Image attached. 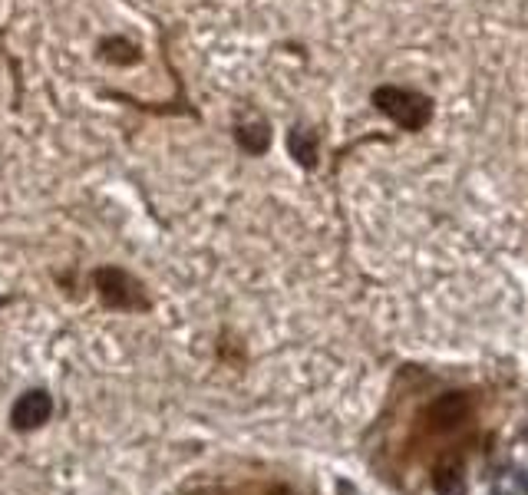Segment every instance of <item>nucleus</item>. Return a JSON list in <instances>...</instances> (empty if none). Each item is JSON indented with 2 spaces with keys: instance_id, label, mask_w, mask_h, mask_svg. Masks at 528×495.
Returning <instances> with one entry per match:
<instances>
[{
  "instance_id": "1",
  "label": "nucleus",
  "mask_w": 528,
  "mask_h": 495,
  "mask_svg": "<svg viewBox=\"0 0 528 495\" xmlns=\"http://www.w3.org/2000/svg\"><path fill=\"white\" fill-rule=\"evenodd\" d=\"M89 281H93V291L103 301V307H109V311H119V314H145L153 307L143 281L119 265L93 267Z\"/></svg>"
},
{
  "instance_id": "2",
  "label": "nucleus",
  "mask_w": 528,
  "mask_h": 495,
  "mask_svg": "<svg viewBox=\"0 0 528 495\" xmlns=\"http://www.w3.org/2000/svg\"><path fill=\"white\" fill-rule=\"evenodd\" d=\"M370 103L376 106V113H384L403 133H422L432 119V99L426 93H420V89H413V86L396 83L376 86Z\"/></svg>"
},
{
  "instance_id": "3",
  "label": "nucleus",
  "mask_w": 528,
  "mask_h": 495,
  "mask_svg": "<svg viewBox=\"0 0 528 495\" xmlns=\"http://www.w3.org/2000/svg\"><path fill=\"white\" fill-rule=\"evenodd\" d=\"M93 57L113 70H133L145 60V50H143V43L133 40L129 33H103V37L93 43Z\"/></svg>"
},
{
  "instance_id": "4",
  "label": "nucleus",
  "mask_w": 528,
  "mask_h": 495,
  "mask_svg": "<svg viewBox=\"0 0 528 495\" xmlns=\"http://www.w3.org/2000/svg\"><path fill=\"white\" fill-rule=\"evenodd\" d=\"M50 416H53V397L47 390L20 393L17 403L10 406V426L17 433H30V429L43 426Z\"/></svg>"
},
{
  "instance_id": "5",
  "label": "nucleus",
  "mask_w": 528,
  "mask_h": 495,
  "mask_svg": "<svg viewBox=\"0 0 528 495\" xmlns=\"http://www.w3.org/2000/svg\"><path fill=\"white\" fill-rule=\"evenodd\" d=\"M231 135H235V143H238V149L245 155H264L271 149V123L268 119H261V116H255V119H241V123L231 126Z\"/></svg>"
},
{
  "instance_id": "6",
  "label": "nucleus",
  "mask_w": 528,
  "mask_h": 495,
  "mask_svg": "<svg viewBox=\"0 0 528 495\" xmlns=\"http://www.w3.org/2000/svg\"><path fill=\"white\" fill-rule=\"evenodd\" d=\"M466 413H469V397L466 393H446L440 400H432V406L426 410V419L436 429H452L466 419Z\"/></svg>"
},
{
  "instance_id": "7",
  "label": "nucleus",
  "mask_w": 528,
  "mask_h": 495,
  "mask_svg": "<svg viewBox=\"0 0 528 495\" xmlns=\"http://www.w3.org/2000/svg\"><path fill=\"white\" fill-rule=\"evenodd\" d=\"M288 153H291V159L301 165V169H314L317 155H320V139H317L314 129L294 126V129L288 133Z\"/></svg>"
},
{
  "instance_id": "8",
  "label": "nucleus",
  "mask_w": 528,
  "mask_h": 495,
  "mask_svg": "<svg viewBox=\"0 0 528 495\" xmlns=\"http://www.w3.org/2000/svg\"><path fill=\"white\" fill-rule=\"evenodd\" d=\"M432 489H436V495H466V472H462V466L456 459L436 466V472H432Z\"/></svg>"
},
{
  "instance_id": "9",
  "label": "nucleus",
  "mask_w": 528,
  "mask_h": 495,
  "mask_svg": "<svg viewBox=\"0 0 528 495\" xmlns=\"http://www.w3.org/2000/svg\"><path fill=\"white\" fill-rule=\"evenodd\" d=\"M492 495H509L505 489H492Z\"/></svg>"
},
{
  "instance_id": "10",
  "label": "nucleus",
  "mask_w": 528,
  "mask_h": 495,
  "mask_svg": "<svg viewBox=\"0 0 528 495\" xmlns=\"http://www.w3.org/2000/svg\"><path fill=\"white\" fill-rule=\"evenodd\" d=\"M0 304H7V297H0Z\"/></svg>"
}]
</instances>
